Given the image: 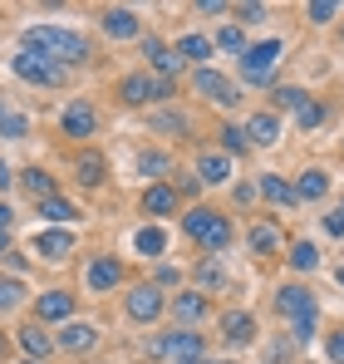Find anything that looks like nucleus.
Segmentation results:
<instances>
[{"label": "nucleus", "instance_id": "79ce46f5", "mask_svg": "<svg viewBox=\"0 0 344 364\" xmlns=\"http://www.w3.org/2000/svg\"><path fill=\"white\" fill-rule=\"evenodd\" d=\"M330 360H335V364H344V330L335 335V340H330Z\"/></svg>", "mask_w": 344, "mask_h": 364}, {"label": "nucleus", "instance_id": "a18cd8bd", "mask_svg": "<svg viewBox=\"0 0 344 364\" xmlns=\"http://www.w3.org/2000/svg\"><path fill=\"white\" fill-rule=\"evenodd\" d=\"M10 182H15V178H10V168L0 163V187H10Z\"/></svg>", "mask_w": 344, "mask_h": 364}, {"label": "nucleus", "instance_id": "2eb2a0df", "mask_svg": "<svg viewBox=\"0 0 344 364\" xmlns=\"http://www.w3.org/2000/svg\"><path fill=\"white\" fill-rule=\"evenodd\" d=\"M104 30H109L114 40H133V35H138V15H133V10H109V15H104Z\"/></svg>", "mask_w": 344, "mask_h": 364}, {"label": "nucleus", "instance_id": "ea45409f", "mask_svg": "<svg viewBox=\"0 0 344 364\" xmlns=\"http://www.w3.org/2000/svg\"><path fill=\"white\" fill-rule=\"evenodd\" d=\"M25 128H30V123L20 119V114H10V119L0 123V133H5V138H20V133H25Z\"/></svg>", "mask_w": 344, "mask_h": 364}, {"label": "nucleus", "instance_id": "e433bc0d", "mask_svg": "<svg viewBox=\"0 0 344 364\" xmlns=\"http://www.w3.org/2000/svg\"><path fill=\"white\" fill-rule=\"evenodd\" d=\"M295 114H300V123H305V128H315V123L325 119V109H320V104H315V99H305V104H300V109H295Z\"/></svg>", "mask_w": 344, "mask_h": 364}, {"label": "nucleus", "instance_id": "9d476101", "mask_svg": "<svg viewBox=\"0 0 344 364\" xmlns=\"http://www.w3.org/2000/svg\"><path fill=\"white\" fill-rule=\"evenodd\" d=\"M94 128H99V119H94V109H89L84 99H74V104L64 109V133H69V138H94Z\"/></svg>", "mask_w": 344, "mask_h": 364}, {"label": "nucleus", "instance_id": "4468645a", "mask_svg": "<svg viewBox=\"0 0 344 364\" xmlns=\"http://www.w3.org/2000/svg\"><path fill=\"white\" fill-rule=\"evenodd\" d=\"M227 178H231V158L227 153H207L202 168H197V182H212L217 187V182H227Z\"/></svg>", "mask_w": 344, "mask_h": 364}, {"label": "nucleus", "instance_id": "f257e3e1", "mask_svg": "<svg viewBox=\"0 0 344 364\" xmlns=\"http://www.w3.org/2000/svg\"><path fill=\"white\" fill-rule=\"evenodd\" d=\"M25 50L30 55H45V60H89V40L74 35V30H50V25H35L25 30Z\"/></svg>", "mask_w": 344, "mask_h": 364}, {"label": "nucleus", "instance_id": "f3484780", "mask_svg": "<svg viewBox=\"0 0 344 364\" xmlns=\"http://www.w3.org/2000/svg\"><path fill=\"white\" fill-rule=\"evenodd\" d=\"M69 310H74V301L64 291H45L40 296V320H69Z\"/></svg>", "mask_w": 344, "mask_h": 364}, {"label": "nucleus", "instance_id": "c756f323", "mask_svg": "<svg viewBox=\"0 0 344 364\" xmlns=\"http://www.w3.org/2000/svg\"><path fill=\"white\" fill-rule=\"evenodd\" d=\"M40 217H50V222H69V217H79V212H74L64 197H45V202H40Z\"/></svg>", "mask_w": 344, "mask_h": 364}, {"label": "nucleus", "instance_id": "7c9ffc66", "mask_svg": "<svg viewBox=\"0 0 344 364\" xmlns=\"http://www.w3.org/2000/svg\"><path fill=\"white\" fill-rule=\"evenodd\" d=\"M261 192L271 197V202H295V187L286 178H261Z\"/></svg>", "mask_w": 344, "mask_h": 364}, {"label": "nucleus", "instance_id": "37998d69", "mask_svg": "<svg viewBox=\"0 0 344 364\" xmlns=\"http://www.w3.org/2000/svg\"><path fill=\"white\" fill-rule=\"evenodd\" d=\"M158 286H177V266H158Z\"/></svg>", "mask_w": 344, "mask_h": 364}, {"label": "nucleus", "instance_id": "4c0bfd02", "mask_svg": "<svg viewBox=\"0 0 344 364\" xmlns=\"http://www.w3.org/2000/svg\"><path fill=\"white\" fill-rule=\"evenodd\" d=\"M310 20H320V25L335 20V5H330V0H310Z\"/></svg>", "mask_w": 344, "mask_h": 364}, {"label": "nucleus", "instance_id": "72a5a7b5", "mask_svg": "<svg viewBox=\"0 0 344 364\" xmlns=\"http://www.w3.org/2000/svg\"><path fill=\"white\" fill-rule=\"evenodd\" d=\"M20 296H25V286H20V281H0V310H15Z\"/></svg>", "mask_w": 344, "mask_h": 364}, {"label": "nucleus", "instance_id": "20e7f679", "mask_svg": "<svg viewBox=\"0 0 344 364\" xmlns=\"http://www.w3.org/2000/svg\"><path fill=\"white\" fill-rule=\"evenodd\" d=\"M276 60H281V40H266V45H256V50L241 55V74H246L251 84H271Z\"/></svg>", "mask_w": 344, "mask_h": 364}, {"label": "nucleus", "instance_id": "412c9836", "mask_svg": "<svg viewBox=\"0 0 344 364\" xmlns=\"http://www.w3.org/2000/svg\"><path fill=\"white\" fill-rule=\"evenodd\" d=\"M69 251H74V237H69V232H45V237H40V256H50V261L69 256Z\"/></svg>", "mask_w": 344, "mask_h": 364}, {"label": "nucleus", "instance_id": "de8ad7c7", "mask_svg": "<svg viewBox=\"0 0 344 364\" xmlns=\"http://www.w3.org/2000/svg\"><path fill=\"white\" fill-rule=\"evenodd\" d=\"M5 246H10V232H0V251H5Z\"/></svg>", "mask_w": 344, "mask_h": 364}, {"label": "nucleus", "instance_id": "8fccbe9b", "mask_svg": "<svg viewBox=\"0 0 344 364\" xmlns=\"http://www.w3.org/2000/svg\"><path fill=\"white\" fill-rule=\"evenodd\" d=\"M340 281H344V266H340Z\"/></svg>", "mask_w": 344, "mask_h": 364}, {"label": "nucleus", "instance_id": "39448f33", "mask_svg": "<svg viewBox=\"0 0 344 364\" xmlns=\"http://www.w3.org/2000/svg\"><path fill=\"white\" fill-rule=\"evenodd\" d=\"M123 99H128V104H153V99H172V84H168V79H148V74H133V79H123Z\"/></svg>", "mask_w": 344, "mask_h": 364}, {"label": "nucleus", "instance_id": "a211bd4d", "mask_svg": "<svg viewBox=\"0 0 344 364\" xmlns=\"http://www.w3.org/2000/svg\"><path fill=\"white\" fill-rule=\"evenodd\" d=\"M172 315H182V320H202V315H207V296H202V291L172 296Z\"/></svg>", "mask_w": 344, "mask_h": 364}, {"label": "nucleus", "instance_id": "b1692460", "mask_svg": "<svg viewBox=\"0 0 344 364\" xmlns=\"http://www.w3.org/2000/svg\"><path fill=\"white\" fill-rule=\"evenodd\" d=\"M138 173L143 178H163V173H172V158L168 153H138Z\"/></svg>", "mask_w": 344, "mask_h": 364}, {"label": "nucleus", "instance_id": "423d86ee", "mask_svg": "<svg viewBox=\"0 0 344 364\" xmlns=\"http://www.w3.org/2000/svg\"><path fill=\"white\" fill-rule=\"evenodd\" d=\"M276 305H281V315H286L290 325L315 320V301H310V291H305V286H286V291L276 296Z\"/></svg>", "mask_w": 344, "mask_h": 364}, {"label": "nucleus", "instance_id": "aec40b11", "mask_svg": "<svg viewBox=\"0 0 344 364\" xmlns=\"http://www.w3.org/2000/svg\"><path fill=\"white\" fill-rule=\"evenodd\" d=\"M143 207H148L153 217H168L172 207H177V192H172V187H148V197H143Z\"/></svg>", "mask_w": 344, "mask_h": 364}, {"label": "nucleus", "instance_id": "5701e85b", "mask_svg": "<svg viewBox=\"0 0 344 364\" xmlns=\"http://www.w3.org/2000/svg\"><path fill=\"white\" fill-rule=\"evenodd\" d=\"M20 182H25V192H35L40 202H45V197H55V178H50L45 168H30V173H20Z\"/></svg>", "mask_w": 344, "mask_h": 364}, {"label": "nucleus", "instance_id": "c85d7f7f", "mask_svg": "<svg viewBox=\"0 0 344 364\" xmlns=\"http://www.w3.org/2000/svg\"><path fill=\"white\" fill-rule=\"evenodd\" d=\"M79 182H84V187H99V182H104V158H89V153H84V158H79Z\"/></svg>", "mask_w": 344, "mask_h": 364}, {"label": "nucleus", "instance_id": "09e8293b", "mask_svg": "<svg viewBox=\"0 0 344 364\" xmlns=\"http://www.w3.org/2000/svg\"><path fill=\"white\" fill-rule=\"evenodd\" d=\"M5 119H10V114H5V109H0V123H5Z\"/></svg>", "mask_w": 344, "mask_h": 364}, {"label": "nucleus", "instance_id": "dca6fc26", "mask_svg": "<svg viewBox=\"0 0 344 364\" xmlns=\"http://www.w3.org/2000/svg\"><path fill=\"white\" fill-rule=\"evenodd\" d=\"M20 345H25L35 360H45V355L55 350V335H45V325H25V330H20Z\"/></svg>", "mask_w": 344, "mask_h": 364}, {"label": "nucleus", "instance_id": "bb28decb", "mask_svg": "<svg viewBox=\"0 0 344 364\" xmlns=\"http://www.w3.org/2000/svg\"><path fill=\"white\" fill-rule=\"evenodd\" d=\"M177 55H187V60H207V55H212V40H207V35H182Z\"/></svg>", "mask_w": 344, "mask_h": 364}, {"label": "nucleus", "instance_id": "0eeeda50", "mask_svg": "<svg viewBox=\"0 0 344 364\" xmlns=\"http://www.w3.org/2000/svg\"><path fill=\"white\" fill-rule=\"evenodd\" d=\"M153 350H158V355H172L177 364H192L197 355H202V335H192V330H177V335H168V340H158Z\"/></svg>", "mask_w": 344, "mask_h": 364}, {"label": "nucleus", "instance_id": "cd10ccee", "mask_svg": "<svg viewBox=\"0 0 344 364\" xmlns=\"http://www.w3.org/2000/svg\"><path fill=\"white\" fill-rule=\"evenodd\" d=\"M133 246H138V251H143V256H158V251H163V246H168V237H163V232H158V227H143V232H138V237H133Z\"/></svg>", "mask_w": 344, "mask_h": 364}, {"label": "nucleus", "instance_id": "f8f14e48", "mask_svg": "<svg viewBox=\"0 0 344 364\" xmlns=\"http://www.w3.org/2000/svg\"><path fill=\"white\" fill-rule=\"evenodd\" d=\"M222 335H227L231 345H246V340L256 335V320H251V310H231L227 320H222Z\"/></svg>", "mask_w": 344, "mask_h": 364}, {"label": "nucleus", "instance_id": "49530a36", "mask_svg": "<svg viewBox=\"0 0 344 364\" xmlns=\"http://www.w3.org/2000/svg\"><path fill=\"white\" fill-rule=\"evenodd\" d=\"M5 227H10V207H0V232H5Z\"/></svg>", "mask_w": 344, "mask_h": 364}, {"label": "nucleus", "instance_id": "c9c22d12", "mask_svg": "<svg viewBox=\"0 0 344 364\" xmlns=\"http://www.w3.org/2000/svg\"><path fill=\"white\" fill-rule=\"evenodd\" d=\"M305 99H310L305 89H276V104H281V109H300Z\"/></svg>", "mask_w": 344, "mask_h": 364}, {"label": "nucleus", "instance_id": "7ed1b4c3", "mask_svg": "<svg viewBox=\"0 0 344 364\" xmlns=\"http://www.w3.org/2000/svg\"><path fill=\"white\" fill-rule=\"evenodd\" d=\"M10 64H15V74H20V79H30V84H45V89L64 84V64L45 60V55H30V50H20V55H15Z\"/></svg>", "mask_w": 344, "mask_h": 364}, {"label": "nucleus", "instance_id": "393cba45", "mask_svg": "<svg viewBox=\"0 0 344 364\" xmlns=\"http://www.w3.org/2000/svg\"><path fill=\"white\" fill-rule=\"evenodd\" d=\"M325 187H330V178H325L320 168H310V173H300V187H295V197H325Z\"/></svg>", "mask_w": 344, "mask_h": 364}, {"label": "nucleus", "instance_id": "6ab92c4d", "mask_svg": "<svg viewBox=\"0 0 344 364\" xmlns=\"http://www.w3.org/2000/svg\"><path fill=\"white\" fill-rule=\"evenodd\" d=\"M148 60L158 64V74H182V55L177 50H163L158 40H148Z\"/></svg>", "mask_w": 344, "mask_h": 364}, {"label": "nucleus", "instance_id": "c03bdc74", "mask_svg": "<svg viewBox=\"0 0 344 364\" xmlns=\"http://www.w3.org/2000/svg\"><path fill=\"white\" fill-rule=\"evenodd\" d=\"M236 15H241V20H261V15H266V5H241Z\"/></svg>", "mask_w": 344, "mask_h": 364}, {"label": "nucleus", "instance_id": "2f4dec72", "mask_svg": "<svg viewBox=\"0 0 344 364\" xmlns=\"http://www.w3.org/2000/svg\"><path fill=\"white\" fill-rule=\"evenodd\" d=\"M290 261H295L300 271H315V266H320V251H315L310 242H295L290 246Z\"/></svg>", "mask_w": 344, "mask_h": 364}, {"label": "nucleus", "instance_id": "f03ea898", "mask_svg": "<svg viewBox=\"0 0 344 364\" xmlns=\"http://www.w3.org/2000/svg\"><path fill=\"white\" fill-rule=\"evenodd\" d=\"M182 227H187V237L202 246H227L231 242V227L222 212H207V207H197V212H187L182 217Z\"/></svg>", "mask_w": 344, "mask_h": 364}, {"label": "nucleus", "instance_id": "4be33fe9", "mask_svg": "<svg viewBox=\"0 0 344 364\" xmlns=\"http://www.w3.org/2000/svg\"><path fill=\"white\" fill-rule=\"evenodd\" d=\"M94 340H99V330H94V325H69V330L59 335V345H64V350H89Z\"/></svg>", "mask_w": 344, "mask_h": 364}, {"label": "nucleus", "instance_id": "473e14b6", "mask_svg": "<svg viewBox=\"0 0 344 364\" xmlns=\"http://www.w3.org/2000/svg\"><path fill=\"white\" fill-rule=\"evenodd\" d=\"M197 281H202V286H212V291H217V286H227V276H222V266H217V261H202V266H197Z\"/></svg>", "mask_w": 344, "mask_h": 364}, {"label": "nucleus", "instance_id": "a878e982", "mask_svg": "<svg viewBox=\"0 0 344 364\" xmlns=\"http://www.w3.org/2000/svg\"><path fill=\"white\" fill-rule=\"evenodd\" d=\"M276 246H281V232H276L271 222H266V227H251V251H261V256H271Z\"/></svg>", "mask_w": 344, "mask_h": 364}, {"label": "nucleus", "instance_id": "6e6552de", "mask_svg": "<svg viewBox=\"0 0 344 364\" xmlns=\"http://www.w3.org/2000/svg\"><path fill=\"white\" fill-rule=\"evenodd\" d=\"M197 94H207L212 104H222V109H231L241 94H236V84H227L217 69H197Z\"/></svg>", "mask_w": 344, "mask_h": 364}, {"label": "nucleus", "instance_id": "ddd939ff", "mask_svg": "<svg viewBox=\"0 0 344 364\" xmlns=\"http://www.w3.org/2000/svg\"><path fill=\"white\" fill-rule=\"evenodd\" d=\"M246 138H251V143H261V148H266V143H276V138H281V123H276V114H251V123H246Z\"/></svg>", "mask_w": 344, "mask_h": 364}, {"label": "nucleus", "instance_id": "a19ab883", "mask_svg": "<svg viewBox=\"0 0 344 364\" xmlns=\"http://www.w3.org/2000/svg\"><path fill=\"white\" fill-rule=\"evenodd\" d=\"M222 143H227L231 153H241V148H246V128H227V133H222Z\"/></svg>", "mask_w": 344, "mask_h": 364}, {"label": "nucleus", "instance_id": "1a4fd4ad", "mask_svg": "<svg viewBox=\"0 0 344 364\" xmlns=\"http://www.w3.org/2000/svg\"><path fill=\"white\" fill-rule=\"evenodd\" d=\"M84 281H89V291H114L118 281H123V266H118L114 256H99V261H89Z\"/></svg>", "mask_w": 344, "mask_h": 364}, {"label": "nucleus", "instance_id": "f704fd0d", "mask_svg": "<svg viewBox=\"0 0 344 364\" xmlns=\"http://www.w3.org/2000/svg\"><path fill=\"white\" fill-rule=\"evenodd\" d=\"M217 45H222V50H241V55H246V35H241L236 25H227V30L217 35Z\"/></svg>", "mask_w": 344, "mask_h": 364}, {"label": "nucleus", "instance_id": "9b49d317", "mask_svg": "<svg viewBox=\"0 0 344 364\" xmlns=\"http://www.w3.org/2000/svg\"><path fill=\"white\" fill-rule=\"evenodd\" d=\"M128 315H133V320H158V315H163V291H158V286H138V291L128 296Z\"/></svg>", "mask_w": 344, "mask_h": 364}, {"label": "nucleus", "instance_id": "58836bf2", "mask_svg": "<svg viewBox=\"0 0 344 364\" xmlns=\"http://www.w3.org/2000/svg\"><path fill=\"white\" fill-rule=\"evenodd\" d=\"M325 232H330V237H344V202L330 212V217H325Z\"/></svg>", "mask_w": 344, "mask_h": 364}, {"label": "nucleus", "instance_id": "3c124183", "mask_svg": "<svg viewBox=\"0 0 344 364\" xmlns=\"http://www.w3.org/2000/svg\"><path fill=\"white\" fill-rule=\"evenodd\" d=\"M30 364H35V360H30Z\"/></svg>", "mask_w": 344, "mask_h": 364}]
</instances>
